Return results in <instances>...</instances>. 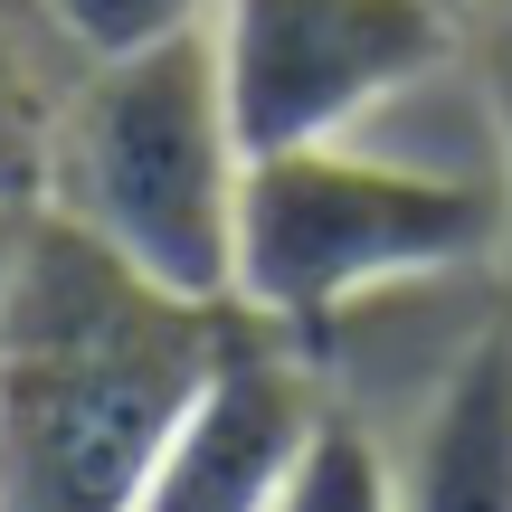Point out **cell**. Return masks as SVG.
<instances>
[{
  "instance_id": "obj_1",
  "label": "cell",
  "mask_w": 512,
  "mask_h": 512,
  "mask_svg": "<svg viewBox=\"0 0 512 512\" xmlns=\"http://www.w3.org/2000/svg\"><path fill=\"white\" fill-rule=\"evenodd\" d=\"M238 323V304H181L29 219L0 285V512H124Z\"/></svg>"
},
{
  "instance_id": "obj_2",
  "label": "cell",
  "mask_w": 512,
  "mask_h": 512,
  "mask_svg": "<svg viewBox=\"0 0 512 512\" xmlns=\"http://www.w3.org/2000/svg\"><path fill=\"white\" fill-rule=\"evenodd\" d=\"M247 143L219 86V38L181 29L124 57H86L48 152V209L124 275L181 304H238Z\"/></svg>"
},
{
  "instance_id": "obj_3",
  "label": "cell",
  "mask_w": 512,
  "mask_h": 512,
  "mask_svg": "<svg viewBox=\"0 0 512 512\" xmlns=\"http://www.w3.org/2000/svg\"><path fill=\"white\" fill-rule=\"evenodd\" d=\"M512 256V190L484 171H427L361 143L247 162L238 190V313L285 342L427 275Z\"/></svg>"
},
{
  "instance_id": "obj_4",
  "label": "cell",
  "mask_w": 512,
  "mask_h": 512,
  "mask_svg": "<svg viewBox=\"0 0 512 512\" xmlns=\"http://www.w3.org/2000/svg\"><path fill=\"white\" fill-rule=\"evenodd\" d=\"M209 38L238 143L247 162H266L351 143L380 105H399L465 48V19L446 0H219Z\"/></svg>"
},
{
  "instance_id": "obj_5",
  "label": "cell",
  "mask_w": 512,
  "mask_h": 512,
  "mask_svg": "<svg viewBox=\"0 0 512 512\" xmlns=\"http://www.w3.org/2000/svg\"><path fill=\"white\" fill-rule=\"evenodd\" d=\"M313 418L323 399H313L294 342L266 323H238L228 361L209 370V389L190 399V418L171 427V446L152 456L124 512H275Z\"/></svg>"
},
{
  "instance_id": "obj_6",
  "label": "cell",
  "mask_w": 512,
  "mask_h": 512,
  "mask_svg": "<svg viewBox=\"0 0 512 512\" xmlns=\"http://www.w3.org/2000/svg\"><path fill=\"white\" fill-rule=\"evenodd\" d=\"M399 465V512H512V323H494L427 399Z\"/></svg>"
},
{
  "instance_id": "obj_7",
  "label": "cell",
  "mask_w": 512,
  "mask_h": 512,
  "mask_svg": "<svg viewBox=\"0 0 512 512\" xmlns=\"http://www.w3.org/2000/svg\"><path fill=\"white\" fill-rule=\"evenodd\" d=\"M76 76H86V57L57 38V19L38 0H0V209L10 219L48 209V152Z\"/></svg>"
},
{
  "instance_id": "obj_8",
  "label": "cell",
  "mask_w": 512,
  "mask_h": 512,
  "mask_svg": "<svg viewBox=\"0 0 512 512\" xmlns=\"http://www.w3.org/2000/svg\"><path fill=\"white\" fill-rule=\"evenodd\" d=\"M275 512H399V465L380 456V437L361 418L323 408L304 456H294V475H285V494H275Z\"/></svg>"
},
{
  "instance_id": "obj_9",
  "label": "cell",
  "mask_w": 512,
  "mask_h": 512,
  "mask_svg": "<svg viewBox=\"0 0 512 512\" xmlns=\"http://www.w3.org/2000/svg\"><path fill=\"white\" fill-rule=\"evenodd\" d=\"M57 19L76 57H124V48H152V38H181V29H209L219 0H38Z\"/></svg>"
},
{
  "instance_id": "obj_10",
  "label": "cell",
  "mask_w": 512,
  "mask_h": 512,
  "mask_svg": "<svg viewBox=\"0 0 512 512\" xmlns=\"http://www.w3.org/2000/svg\"><path fill=\"white\" fill-rule=\"evenodd\" d=\"M465 48L484 67V105L503 133V190H512V0H465Z\"/></svg>"
},
{
  "instance_id": "obj_11",
  "label": "cell",
  "mask_w": 512,
  "mask_h": 512,
  "mask_svg": "<svg viewBox=\"0 0 512 512\" xmlns=\"http://www.w3.org/2000/svg\"><path fill=\"white\" fill-rule=\"evenodd\" d=\"M446 10H456V19H465V0H446Z\"/></svg>"
}]
</instances>
